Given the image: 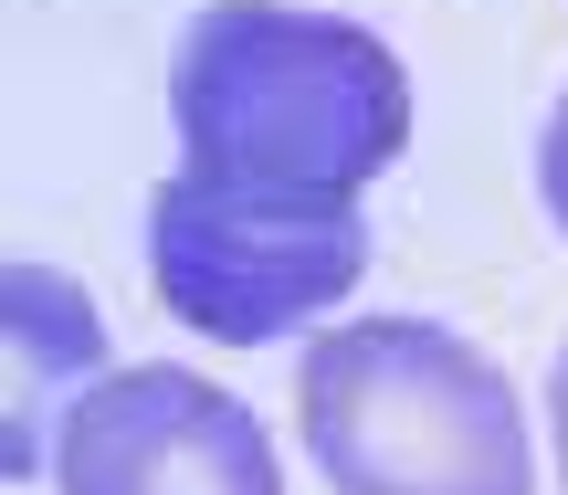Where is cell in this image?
Instances as JSON below:
<instances>
[{"mask_svg": "<svg viewBox=\"0 0 568 495\" xmlns=\"http://www.w3.org/2000/svg\"><path fill=\"white\" fill-rule=\"evenodd\" d=\"M180 159L274 201H358L410 148V74L379 32L284 0H222L169 63Z\"/></svg>", "mask_w": 568, "mask_h": 495, "instance_id": "1", "label": "cell"}, {"mask_svg": "<svg viewBox=\"0 0 568 495\" xmlns=\"http://www.w3.org/2000/svg\"><path fill=\"white\" fill-rule=\"evenodd\" d=\"M295 422L337 495H537L516 380L432 316L326 327L295 358Z\"/></svg>", "mask_w": 568, "mask_h": 495, "instance_id": "2", "label": "cell"}, {"mask_svg": "<svg viewBox=\"0 0 568 495\" xmlns=\"http://www.w3.org/2000/svg\"><path fill=\"white\" fill-rule=\"evenodd\" d=\"M148 274L180 327L222 348H264L368 274V222L358 201H274V190L169 169L148 190Z\"/></svg>", "mask_w": 568, "mask_h": 495, "instance_id": "3", "label": "cell"}, {"mask_svg": "<svg viewBox=\"0 0 568 495\" xmlns=\"http://www.w3.org/2000/svg\"><path fill=\"white\" fill-rule=\"evenodd\" d=\"M63 495H284L274 443L201 370H116L53 433Z\"/></svg>", "mask_w": 568, "mask_h": 495, "instance_id": "4", "label": "cell"}, {"mask_svg": "<svg viewBox=\"0 0 568 495\" xmlns=\"http://www.w3.org/2000/svg\"><path fill=\"white\" fill-rule=\"evenodd\" d=\"M95 358H105L95 295L63 285L53 264H11V443H0L11 475L42 464V412H74L95 391Z\"/></svg>", "mask_w": 568, "mask_h": 495, "instance_id": "5", "label": "cell"}, {"mask_svg": "<svg viewBox=\"0 0 568 495\" xmlns=\"http://www.w3.org/2000/svg\"><path fill=\"white\" fill-rule=\"evenodd\" d=\"M537 201H548V222L568 232V95L548 105V127H537Z\"/></svg>", "mask_w": 568, "mask_h": 495, "instance_id": "6", "label": "cell"}, {"mask_svg": "<svg viewBox=\"0 0 568 495\" xmlns=\"http://www.w3.org/2000/svg\"><path fill=\"white\" fill-rule=\"evenodd\" d=\"M548 433H558V475H568V348H558V370H548Z\"/></svg>", "mask_w": 568, "mask_h": 495, "instance_id": "7", "label": "cell"}]
</instances>
